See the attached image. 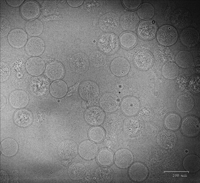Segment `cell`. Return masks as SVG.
I'll return each instance as SVG.
<instances>
[{"label": "cell", "instance_id": "d6a6232c", "mask_svg": "<svg viewBox=\"0 0 200 183\" xmlns=\"http://www.w3.org/2000/svg\"><path fill=\"white\" fill-rule=\"evenodd\" d=\"M25 28L27 33L29 36L36 37L42 33L44 26L41 20L36 19L27 21L25 25Z\"/></svg>", "mask_w": 200, "mask_h": 183}, {"label": "cell", "instance_id": "8992f818", "mask_svg": "<svg viewBox=\"0 0 200 183\" xmlns=\"http://www.w3.org/2000/svg\"><path fill=\"white\" fill-rule=\"evenodd\" d=\"M181 129L182 134L189 137L197 136L200 131V123L199 119L192 115L185 117L182 121Z\"/></svg>", "mask_w": 200, "mask_h": 183}, {"label": "cell", "instance_id": "f6af8a7d", "mask_svg": "<svg viewBox=\"0 0 200 183\" xmlns=\"http://www.w3.org/2000/svg\"><path fill=\"white\" fill-rule=\"evenodd\" d=\"M11 26L8 20L6 18H0V37L6 36L10 32Z\"/></svg>", "mask_w": 200, "mask_h": 183}, {"label": "cell", "instance_id": "f35d334b", "mask_svg": "<svg viewBox=\"0 0 200 183\" xmlns=\"http://www.w3.org/2000/svg\"><path fill=\"white\" fill-rule=\"evenodd\" d=\"M137 13L141 19L149 20L153 17L155 13V9L151 4L145 2L140 6L137 10Z\"/></svg>", "mask_w": 200, "mask_h": 183}, {"label": "cell", "instance_id": "603a6c76", "mask_svg": "<svg viewBox=\"0 0 200 183\" xmlns=\"http://www.w3.org/2000/svg\"><path fill=\"white\" fill-rule=\"evenodd\" d=\"M20 11L23 17L27 20L35 18L39 15L40 9L38 4L32 1H28L24 3L21 6Z\"/></svg>", "mask_w": 200, "mask_h": 183}, {"label": "cell", "instance_id": "9c48e42d", "mask_svg": "<svg viewBox=\"0 0 200 183\" xmlns=\"http://www.w3.org/2000/svg\"><path fill=\"white\" fill-rule=\"evenodd\" d=\"M77 147L75 143L70 140L61 142L58 148V153L60 158L64 160H71L76 156Z\"/></svg>", "mask_w": 200, "mask_h": 183}, {"label": "cell", "instance_id": "cb8c5ba5", "mask_svg": "<svg viewBox=\"0 0 200 183\" xmlns=\"http://www.w3.org/2000/svg\"><path fill=\"white\" fill-rule=\"evenodd\" d=\"M140 102L135 97H126L123 100L121 104V109L126 115L130 116L137 114L140 109Z\"/></svg>", "mask_w": 200, "mask_h": 183}, {"label": "cell", "instance_id": "ee69618b", "mask_svg": "<svg viewBox=\"0 0 200 183\" xmlns=\"http://www.w3.org/2000/svg\"><path fill=\"white\" fill-rule=\"evenodd\" d=\"M11 70L9 66L6 63H0V82H3L7 80L11 74Z\"/></svg>", "mask_w": 200, "mask_h": 183}, {"label": "cell", "instance_id": "681fc988", "mask_svg": "<svg viewBox=\"0 0 200 183\" xmlns=\"http://www.w3.org/2000/svg\"><path fill=\"white\" fill-rule=\"evenodd\" d=\"M83 0H67L68 4L70 6L76 7L81 5L83 2Z\"/></svg>", "mask_w": 200, "mask_h": 183}, {"label": "cell", "instance_id": "e0dca14e", "mask_svg": "<svg viewBox=\"0 0 200 183\" xmlns=\"http://www.w3.org/2000/svg\"><path fill=\"white\" fill-rule=\"evenodd\" d=\"M84 118L86 122L92 125L101 124L104 120L105 114L103 111L99 107L96 106L88 108L84 113Z\"/></svg>", "mask_w": 200, "mask_h": 183}, {"label": "cell", "instance_id": "2e32d148", "mask_svg": "<svg viewBox=\"0 0 200 183\" xmlns=\"http://www.w3.org/2000/svg\"><path fill=\"white\" fill-rule=\"evenodd\" d=\"M70 66L75 72L83 73L88 69L89 61L86 55L82 52H78L73 55L70 59Z\"/></svg>", "mask_w": 200, "mask_h": 183}, {"label": "cell", "instance_id": "f1b7e54d", "mask_svg": "<svg viewBox=\"0 0 200 183\" xmlns=\"http://www.w3.org/2000/svg\"><path fill=\"white\" fill-rule=\"evenodd\" d=\"M194 102L193 98L187 94L181 95L177 98L176 105L178 109L181 111L187 112L193 108Z\"/></svg>", "mask_w": 200, "mask_h": 183}, {"label": "cell", "instance_id": "44dd1931", "mask_svg": "<svg viewBox=\"0 0 200 183\" xmlns=\"http://www.w3.org/2000/svg\"><path fill=\"white\" fill-rule=\"evenodd\" d=\"M153 58L152 54L147 51H141L135 55L133 59L135 65L142 70H146L152 65Z\"/></svg>", "mask_w": 200, "mask_h": 183}, {"label": "cell", "instance_id": "5b68a950", "mask_svg": "<svg viewBox=\"0 0 200 183\" xmlns=\"http://www.w3.org/2000/svg\"><path fill=\"white\" fill-rule=\"evenodd\" d=\"M157 28V25L154 21L151 20H144L139 24L137 33L142 39L150 40L155 37Z\"/></svg>", "mask_w": 200, "mask_h": 183}, {"label": "cell", "instance_id": "bcb514c9", "mask_svg": "<svg viewBox=\"0 0 200 183\" xmlns=\"http://www.w3.org/2000/svg\"><path fill=\"white\" fill-rule=\"evenodd\" d=\"M125 126L128 130H131L133 128L138 129L140 126V122L138 120L134 118H128L124 123Z\"/></svg>", "mask_w": 200, "mask_h": 183}, {"label": "cell", "instance_id": "83f0119b", "mask_svg": "<svg viewBox=\"0 0 200 183\" xmlns=\"http://www.w3.org/2000/svg\"><path fill=\"white\" fill-rule=\"evenodd\" d=\"M14 122L18 126L25 127L30 125L33 120L31 113L26 109L19 110L15 113L13 117Z\"/></svg>", "mask_w": 200, "mask_h": 183}, {"label": "cell", "instance_id": "3957f363", "mask_svg": "<svg viewBox=\"0 0 200 183\" xmlns=\"http://www.w3.org/2000/svg\"><path fill=\"white\" fill-rule=\"evenodd\" d=\"M171 19V23L173 25L177 28L182 29L188 27L190 25L192 17L189 10L180 7L174 10Z\"/></svg>", "mask_w": 200, "mask_h": 183}, {"label": "cell", "instance_id": "d4e9b609", "mask_svg": "<svg viewBox=\"0 0 200 183\" xmlns=\"http://www.w3.org/2000/svg\"><path fill=\"white\" fill-rule=\"evenodd\" d=\"M110 69L112 73L115 75L121 77L127 74L130 69V65L128 61L122 57L114 59L112 61Z\"/></svg>", "mask_w": 200, "mask_h": 183}, {"label": "cell", "instance_id": "7c38bea8", "mask_svg": "<svg viewBox=\"0 0 200 183\" xmlns=\"http://www.w3.org/2000/svg\"><path fill=\"white\" fill-rule=\"evenodd\" d=\"M199 39V34L198 31L192 27L184 28L180 35V39L181 43L189 47L195 46L198 43Z\"/></svg>", "mask_w": 200, "mask_h": 183}, {"label": "cell", "instance_id": "e575fe53", "mask_svg": "<svg viewBox=\"0 0 200 183\" xmlns=\"http://www.w3.org/2000/svg\"><path fill=\"white\" fill-rule=\"evenodd\" d=\"M200 159L196 155L191 154L186 156L183 161V166L187 171L191 173L197 172L200 169Z\"/></svg>", "mask_w": 200, "mask_h": 183}, {"label": "cell", "instance_id": "ac0fdd59", "mask_svg": "<svg viewBox=\"0 0 200 183\" xmlns=\"http://www.w3.org/2000/svg\"><path fill=\"white\" fill-rule=\"evenodd\" d=\"M148 174L147 168L143 163L136 162L130 166L128 170V174L130 179L137 182L144 181Z\"/></svg>", "mask_w": 200, "mask_h": 183}, {"label": "cell", "instance_id": "1f68e13d", "mask_svg": "<svg viewBox=\"0 0 200 183\" xmlns=\"http://www.w3.org/2000/svg\"><path fill=\"white\" fill-rule=\"evenodd\" d=\"M114 173L112 169L107 167H99L96 170L95 176L98 183H109L114 178Z\"/></svg>", "mask_w": 200, "mask_h": 183}, {"label": "cell", "instance_id": "60d3db41", "mask_svg": "<svg viewBox=\"0 0 200 183\" xmlns=\"http://www.w3.org/2000/svg\"><path fill=\"white\" fill-rule=\"evenodd\" d=\"M137 41V37L133 33L125 32L123 33L120 37V44L124 48L129 49L133 47Z\"/></svg>", "mask_w": 200, "mask_h": 183}, {"label": "cell", "instance_id": "7dc6e473", "mask_svg": "<svg viewBox=\"0 0 200 183\" xmlns=\"http://www.w3.org/2000/svg\"><path fill=\"white\" fill-rule=\"evenodd\" d=\"M142 1L140 0H124L123 1L124 5L130 9L136 8L140 5Z\"/></svg>", "mask_w": 200, "mask_h": 183}, {"label": "cell", "instance_id": "7402d4cb", "mask_svg": "<svg viewBox=\"0 0 200 183\" xmlns=\"http://www.w3.org/2000/svg\"><path fill=\"white\" fill-rule=\"evenodd\" d=\"M98 147L95 142L89 140L82 142L78 147V153L83 158L86 160L93 159L98 153Z\"/></svg>", "mask_w": 200, "mask_h": 183}, {"label": "cell", "instance_id": "74e56055", "mask_svg": "<svg viewBox=\"0 0 200 183\" xmlns=\"http://www.w3.org/2000/svg\"><path fill=\"white\" fill-rule=\"evenodd\" d=\"M179 71L178 66L175 63L170 62L165 64L162 69V74L166 78L173 80L178 76Z\"/></svg>", "mask_w": 200, "mask_h": 183}, {"label": "cell", "instance_id": "52a82bcc", "mask_svg": "<svg viewBox=\"0 0 200 183\" xmlns=\"http://www.w3.org/2000/svg\"><path fill=\"white\" fill-rule=\"evenodd\" d=\"M81 97L83 100L89 101L93 100L98 96L99 92L97 84L94 81H85L80 84L79 89Z\"/></svg>", "mask_w": 200, "mask_h": 183}, {"label": "cell", "instance_id": "7a4b0ae2", "mask_svg": "<svg viewBox=\"0 0 200 183\" xmlns=\"http://www.w3.org/2000/svg\"><path fill=\"white\" fill-rule=\"evenodd\" d=\"M99 49L104 53L111 54L118 49L119 43L117 36L111 33H106L102 35L98 40Z\"/></svg>", "mask_w": 200, "mask_h": 183}, {"label": "cell", "instance_id": "f546056e", "mask_svg": "<svg viewBox=\"0 0 200 183\" xmlns=\"http://www.w3.org/2000/svg\"><path fill=\"white\" fill-rule=\"evenodd\" d=\"M18 149L17 143L12 138H6L1 142L0 151L5 156L11 157L17 153Z\"/></svg>", "mask_w": 200, "mask_h": 183}, {"label": "cell", "instance_id": "836d02e7", "mask_svg": "<svg viewBox=\"0 0 200 183\" xmlns=\"http://www.w3.org/2000/svg\"><path fill=\"white\" fill-rule=\"evenodd\" d=\"M175 61L177 65L183 68L190 67L193 61V56L189 51L182 50L176 54Z\"/></svg>", "mask_w": 200, "mask_h": 183}, {"label": "cell", "instance_id": "6da1fadb", "mask_svg": "<svg viewBox=\"0 0 200 183\" xmlns=\"http://www.w3.org/2000/svg\"><path fill=\"white\" fill-rule=\"evenodd\" d=\"M178 35L175 28L171 25L165 24L161 26L156 34V38L160 44L166 46H172L177 41Z\"/></svg>", "mask_w": 200, "mask_h": 183}, {"label": "cell", "instance_id": "d6986e66", "mask_svg": "<svg viewBox=\"0 0 200 183\" xmlns=\"http://www.w3.org/2000/svg\"><path fill=\"white\" fill-rule=\"evenodd\" d=\"M99 102L102 109L108 113L113 112L116 110L119 104L117 96L110 93L103 94L100 98Z\"/></svg>", "mask_w": 200, "mask_h": 183}, {"label": "cell", "instance_id": "b9f144b4", "mask_svg": "<svg viewBox=\"0 0 200 183\" xmlns=\"http://www.w3.org/2000/svg\"><path fill=\"white\" fill-rule=\"evenodd\" d=\"M90 59L93 65L97 67L104 65L106 63L107 60L105 55L99 51L93 52L90 56Z\"/></svg>", "mask_w": 200, "mask_h": 183}, {"label": "cell", "instance_id": "277c9868", "mask_svg": "<svg viewBox=\"0 0 200 183\" xmlns=\"http://www.w3.org/2000/svg\"><path fill=\"white\" fill-rule=\"evenodd\" d=\"M50 83L49 79L45 76L35 77H32L29 81V88L31 93L34 96H42L48 92Z\"/></svg>", "mask_w": 200, "mask_h": 183}, {"label": "cell", "instance_id": "ab89813d", "mask_svg": "<svg viewBox=\"0 0 200 183\" xmlns=\"http://www.w3.org/2000/svg\"><path fill=\"white\" fill-rule=\"evenodd\" d=\"M181 122L180 116L176 114L170 113L167 115L164 120L166 127L172 130H175L178 128Z\"/></svg>", "mask_w": 200, "mask_h": 183}, {"label": "cell", "instance_id": "5bb4252c", "mask_svg": "<svg viewBox=\"0 0 200 183\" xmlns=\"http://www.w3.org/2000/svg\"><path fill=\"white\" fill-rule=\"evenodd\" d=\"M114 161L118 167L125 169L128 167L132 163L134 157L131 152L126 148H122L117 150L114 156Z\"/></svg>", "mask_w": 200, "mask_h": 183}, {"label": "cell", "instance_id": "4316f807", "mask_svg": "<svg viewBox=\"0 0 200 183\" xmlns=\"http://www.w3.org/2000/svg\"><path fill=\"white\" fill-rule=\"evenodd\" d=\"M139 21V18L135 12L126 11L121 15L120 19L121 25L125 30H132L137 26Z\"/></svg>", "mask_w": 200, "mask_h": 183}, {"label": "cell", "instance_id": "7bdbcfd3", "mask_svg": "<svg viewBox=\"0 0 200 183\" xmlns=\"http://www.w3.org/2000/svg\"><path fill=\"white\" fill-rule=\"evenodd\" d=\"M88 136L92 141L97 142L101 141L104 138L105 133L101 127L94 126L91 128L88 132Z\"/></svg>", "mask_w": 200, "mask_h": 183}, {"label": "cell", "instance_id": "ba28073f", "mask_svg": "<svg viewBox=\"0 0 200 183\" xmlns=\"http://www.w3.org/2000/svg\"><path fill=\"white\" fill-rule=\"evenodd\" d=\"M28 36L26 32L23 29L16 28L10 31L7 36L9 43L13 47L20 48L25 45Z\"/></svg>", "mask_w": 200, "mask_h": 183}, {"label": "cell", "instance_id": "8fae6325", "mask_svg": "<svg viewBox=\"0 0 200 183\" xmlns=\"http://www.w3.org/2000/svg\"><path fill=\"white\" fill-rule=\"evenodd\" d=\"M45 48L44 41L38 37H33L27 41L25 47L27 54L32 57H38L41 55Z\"/></svg>", "mask_w": 200, "mask_h": 183}, {"label": "cell", "instance_id": "ffe728a7", "mask_svg": "<svg viewBox=\"0 0 200 183\" xmlns=\"http://www.w3.org/2000/svg\"><path fill=\"white\" fill-rule=\"evenodd\" d=\"M10 105L16 108L24 107L28 104L29 101L28 94L22 90H17L12 91L9 98Z\"/></svg>", "mask_w": 200, "mask_h": 183}, {"label": "cell", "instance_id": "4fadbf2b", "mask_svg": "<svg viewBox=\"0 0 200 183\" xmlns=\"http://www.w3.org/2000/svg\"><path fill=\"white\" fill-rule=\"evenodd\" d=\"M25 66L27 73L35 77L42 74L45 71L46 67L44 61L38 57L29 58L25 63Z\"/></svg>", "mask_w": 200, "mask_h": 183}, {"label": "cell", "instance_id": "9a60e30c", "mask_svg": "<svg viewBox=\"0 0 200 183\" xmlns=\"http://www.w3.org/2000/svg\"><path fill=\"white\" fill-rule=\"evenodd\" d=\"M45 75L49 79L55 80L61 79L65 75V70L62 64L56 61L49 62L45 70Z\"/></svg>", "mask_w": 200, "mask_h": 183}, {"label": "cell", "instance_id": "30bf717a", "mask_svg": "<svg viewBox=\"0 0 200 183\" xmlns=\"http://www.w3.org/2000/svg\"><path fill=\"white\" fill-rule=\"evenodd\" d=\"M99 23L100 28L102 31L106 32H111L114 31L118 27L119 19L115 13L108 12L101 17Z\"/></svg>", "mask_w": 200, "mask_h": 183}, {"label": "cell", "instance_id": "484cf974", "mask_svg": "<svg viewBox=\"0 0 200 183\" xmlns=\"http://www.w3.org/2000/svg\"><path fill=\"white\" fill-rule=\"evenodd\" d=\"M157 140L158 144L162 147L167 149L175 146L177 141V137L173 132L164 130L158 134Z\"/></svg>", "mask_w": 200, "mask_h": 183}, {"label": "cell", "instance_id": "d590c367", "mask_svg": "<svg viewBox=\"0 0 200 183\" xmlns=\"http://www.w3.org/2000/svg\"><path fill=\"white\" fill-rule=\"evenodd\" d=\"M68 90L66 84L63 81L57 80L52 82L50 87V92L54 97L60 98L64 96Z\"/></svg>", "mask_w": 200, "mask_h": 183}, {"label": "cell", "instance_id": "c3c4849f", "mask_svg": "<svg viewBox=\"0 0 200 183\" xmlns=\"http://www.w3.org/2000/svg\"><path fill=\"white\" fill-rule=\"evenodd\" d=\"M24 1V0H6L7 3L12 7H17L22 4Z\"/></svg>", "mask_w": 200, "mask_h": 183}, {"label": "cell", "instance_id": "8d00e7d4", "mask_svg": "<svg viewBox=\"0 0 200 183\" xmlns=\"http://www.w3.org/2000/svg\"><path fill=\"white\" fill-rule=\"evenodd\" d=\"M97 160L99 163L101 165H110L113 162V153L111 150L108 148L102 149L98 154Z\"/></svg>", "mask_w": 200, "mask_h": 183}, {"label": "cell", "instance_id": "4dcf8cb0", "mask_svg": "<svg viewBox=\"0 0 200 183\" xmlns=\"http://www.w3.org/2000/svg\"><path fill=\"white\" fill-rule=\"evenodd\" d=\"M68 172L71 179L76 181L83 179L86 175V170L85 167L82 164L74 163L69 166Z\"/></svg>", "mask_w": 200, "mask_h": 183}]
</instances>
